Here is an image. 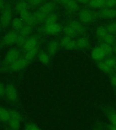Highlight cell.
Instances as JSON below:
<instances>
[{
	"mask_svg": "<svg viewBox=\"0 0 116 130\" xmlns=\"http://www.w3.org/2000/svg\"><path fill=\"white\" fill-rule=\"evenodd\" d=\"M96 14L92 11L88 9H83L79 11L78 14L79 21L83 24H90L95 20Z\"/></svg>",
	"mask_w": 116,
	"mask_h": 130,
	"instance_id": "cell-1",
	"label": "cell"
},
{
	"mask_svg": "<svg viewBox=\"0 0 116 130\" xmlns=\"http://www.w3.org/2000/svg\"><path fill=\"white\" fill-rule=\"evenodd\" d=\"M12 10L11 6H8L4 8L0 16V23L2 24V28H7L10 23L12 22Z\"/></svg>",
	"mask_w": 116,
	"mask_h": 130,
	"instance_id": "cell-2",
	"label": "cell"
},
{
	"mask_svg": "<svg viewBox=\"0 0 116 130\" xmlns=\"http://www.w3.org/2000/svg\"><path fill=\"white\" fill-rule=\"evenodd\" d=\"M20 58V50L16 47L10 49L9 50L6 52L5 57H4V62L6 64L10 65L12 63H14L18 59Z\"/></svg>",
	"mask_w": 116,
	"mask_h": 130,
	"instance_id": "cell-3",
	"label": "cell"
},
{
	"mask_svg": "<svg viewBox=\"0 0 116 130\" xmlns=\"http://www.w3.org/2000/svg\"><path fill=\"white\" fill-rule=\"evenodd\" d=\"M5 95L9 101L15 102L18 100V91L16 87L12 83L6 85L5 87Z\"/></svg>",
	"mask_w": 116,
	"mask_h": 130,
	"instance_id": "cell-4",
	"label": "cell"
},
{
	"mask_svg": "<svg viewBox=\"0 0 116 130\" xmlns=\"http://www.w3.org/2000/svg\"><path fill=\"white\" fill-rule=\"evenodd\" d=\"M18 37V35L16 32V30H10L8 32H7L2 39V44L6 45V46L13 45L16 44Z\"/></svg>",
	"mask_w": 116,
	"mask_h": 130,
	"instance_id": "cell-5",
	"label": "cell"
},
{
	"mask_svg": "<svg viewBox=\"0 0 116 130\" xmlns=\"http://www.w3.org/2000/svg\"><path fill=\"white\" fill-rule=\"evenodd\" d=\"M59 44L63 48L67 50H74L75 49H77L75 40H73L71 37L65 36V35L61 38Z\"/></svg>",
	"mask_w": 116,
	"mask_h": 130,
	"instance_id": "cell-6",
	"label": "cell"
},
{
	"mask_svg": "<svg viewBox=\"0 0 116 130\" xmlns=\"http://www.w3.org/2000/svg\"><path fill=\"white\" fill-rule=\"evenodd\" d=\"M29 63L30 62L24 57L20 58L14 63H12V64L10 65V69L14 72L20 71L23 70L25 67H27V65H28Z\"/></svg>",
	"mask_w": 116,
	"mask_h": 130,
	"instance_id": "cell-7",
	"label": "cell"
},
{
	"mask_svg": "<svg viewBox=\"0 0 116 130\" xmlns=\"http://www.w3.org/2000/svg\"><path fill=\"white\" fill-rule=\"evenodd\" d=\"M38 41V37L36 35H31L30 37H28V38L26 39V42H25V43H24V45H23L22 48L25 52L31 50H32V49L37 47Z\"/></svg>",
	"mask_w": 116,
	"mask_h": 130,
	"instance_id": "cell-8",
	"label": "cell"
},
{
	"mask_svg": "<svg viewBox=\"0 0 116 130\" xmlns=\"http://www.w3.org/2000/svg\"><path fill=\"white\" fill-rule=\"evenodd\" d=\"M98 16L105 19L116 18V8H104L100 10Z\"/></svg>",
	"mask_w": 116,
	"mask_h": 130,
	"instance_id": "cell-9",
	"label": "cell"
},
{
	"mask_svg": "<svg viewBox=\"0 0 116 130\" xmlns=\"http://www.w3.org/2000/svg\"><path fill=\"white\" fill-rule=\"evenodd\" d=\"M62 30V26L59 23L50 24V25H44L43 31L48 35H54L59 34Z\"/></svg>",
	"mask_w": 116,
	"mask_h": 130,
	"instance_id": "cell-10",
	"label": "cell"
},
{
	"mask_svg": "<svg viewBox=\"0 0 116 130\" xmlns=\"http://www.w3.org/2000/svg\"><path fill=\"white\" fill-rule=\"evenodd\" d=\"M90 56H91L92 60L96 62L103 61L105 58V56L103 52L102 51L99 46L95 47L92 50Z\"/></svg>",
	"mask_w": 116,
	"mask_h": 130,
	"instance_id": "cell-11",
	"label": "cell"
},
{
	"mask_svg": "<svg viewBox=\"0 0 116 130\" xmlns=\"http://www.w3.org/2000/svg\"><path fill=\"white\" fill-rule=\"evenodd\" d=\"M54 8L55 5L53 2H48L43 4L38 10L48 17L50 14L52 13Z\"/></svg>",
	"mask_w": 116,
	"mask_h": 130,
	"instance_id": "cell-12",
	"label": "cell"
},
{
	"mask_svg": "<svg viewBox=\"0 0 116 130\" xmlns=\"http://www.w3.org/2000/svg\"><path fill=\"white\" fill-rule=\"evenodd\" d=\"M75 43H76L77 49L80 50H84L89 47L90 45V41L89 39L87 37H81L75 40Z\"/></svg>",
	"mask_w": 116,
	"mask_h": 130,
	"instance_id": "cell-13",
	"label": "cell"
},
{
	"mask_svg": "<svg viewBox=\"0 0 116 130\" xmlns=\"http://www.w3.org/2000/svg\"><path fill=\"white\" fill-rule=\"evenodd\" d=\"M60 44L56 40H51L47 45V52L50 56H54L59 49Z\"/></svg>",
	"mask_w": 116,
	"mask_h": 130,
	"instance_id": "cell-14",
	"label": "cell"
},
{
	"mask_svg": "<svg viewBox=\"0 0 116 130\" xmlns=\"http://www.w3.org/2000/svg\"><path fill=\"white\" fill-rule=\"evenodd\" d=\"M69 24L73 28L77 35H81L85 32V29L84 25L78 20H71Z\"/></svg>",
	"mask_w": 116,
	"mask_h": 130,
	"instance_id": "cell-15",
	"label": "cell"
},
{
	"mask_svg": "<svg viewBox=\"0 0 116 130\" xmlns=\"http://www.w3.org/2000/svg\"><path fill=\"white\" fill-rule=\"evenodd\" d=\"M38 60L41 64L45 66H48L50 62V56L48 54V53L44 51L39 52L37 55Z\"/></svg>",
	"mask_w": 116,
	"mask_h": 130,
	"instance_id": "cell-16",
	"label": "cell"
},
{
	"mask_svg": "<svg viewBox=\"0 0 116 130\" xmlns=\"http://www.w3.org/2000/svg\"><path fill=\"white\" fill-rule=\"evenodd\" d=\"M106 0H91L88 6L92 9H102L105 8Z\"/></svg>",
	"mask_w": 116,
	"mask_h": 130,
	"instance_id": "cell-17",
	"label": "cell"
},
{
	"mask_svg": "<svg viewBox=\"0 0 116 130\" xmlns=\"http://www.w3.org/2000/svg\"><path fill=\"white\" fill-rule=\"evenodd\" d=\"M24 23L25 22H24V20H22L20 17H16L12 20L11 24H12V28L14 30L19 31L22 28V26L24 25Z\"/></svg>",
	"mask_w": 116,
	"mask_h": 130,
	"instance_id": "cell-18",
	"label": "cell"
},
{
	"mask_svg": "<svg viewBox=\"0 0 116 130\" xmlns=\"http://www.w3.org/2000/svg\"><path fill=\"white\" fill-rule=\"evenodd\" d=\"M98 46L100 47L102 51L103 52L105 56V57L111 56V54L113 53V46L111 45L107 44L105 43L101 42L99 44Z\"/></svg>",
	"mask_w": 116,
	"mask_h": 130,
	"instance_id": "cell-19",
	"label": "cell"
},
{
	"mask_svg": "<svg viewBox=\"0 0 116 130\" xmlns=\"http://www.w3.org/2000/svg\"><path fill=\"white\" fill-rule=\"evenodd\" d=\"M39 52V47L37 46L36 47H35V48L32 49V50H31L26 52V54H25L24 57L29 62H31L38 55Z\"/></svg>",
	"mask_w": 116,
	"mask_h": 130,
	"instance_id": "cell-20",
	"label": "cell"
},
{
	"mask_svg": "<svg viewBox=\"0 0 116 130\" xmlns=\"http://www.w3.org/2000/svg\"><path fill=\"white\" fill-rule=\"evenodd\" d=\"M65 6L70 12H75L79 9V4L75 0H69L65 4Z\"/></svg>",
	"mask_w": 116,
	"mask_h": 130,
	"instance_id": "cell-21",
	"label": "cell"
},
{
	"mask_svg": "<svg viewBox=\"0 0 116 130\" xmlns=\"http://www.w3.org/2000/svg\"><path fill=\"white\" fill-rule=\"evenodd\" d=\"M29 4L26 1L20 0V2H18L16 5V11L18 14L20 12H23L24 10H29Z\"/></svg>",
	"mask_w": 116,
	"mask_h": 130,
	"instance_id": "cell-22",
	"label": "cell"
},
{
	"mask_svg": "<svg viewBox=\"0 0 116 130\" xmlns=\"http://www.w3.org/2000/svg\"><path fill=\"white\" fill-rule=\"evenodd\" d=\"M108 33V31L107 30L106 26L103 25H100L97 26L96 28L95 29V35L96 37L100 39L101 40Z\"/></svg>",
	"mask_w": 116,
	"mask_h": 130,
	"instance_id": "cell-23",
	"label": "cell"
},
{
	"mask_svg": "<svg viewBox=\"0 0 116 130\" xmlns=\"http://www.w3.org/2000/svg\"><path fill=\"white\" fill-rule=\"evenodd\" d=\"M10 119V110L0 106V120L3 122H8Z\"/></svg>",
	"mask_w": 116,
	"mask_h": 130,
	"instance_id": "cell-24",
	"label": "cell"
},
{
	"mask_svg": "<svg viewBox=\"0 0 116 130\" xmlns=\"http://www.w3.org/2000/svg\"><path fill=\"white\" fill-rule=\"evenodd\" d=\"M97 67L100 71L105 74H111L113 72V69L110 68L108 65L106 64L104 61L97 62Z\"/></svg>",
	"mask_w": 116,
	"mask_h": 130,
	"instance_id": "cell-25",
	"label": "cell"
},
{
	"mask_svg": "<svg viewBox=\"0 0 116 130\" xmlns=\"http://www.w3.org/2000/svg\"><path fill=\"white\" fill-rule=\"evenodd\" d=\"M101 41L102 42L105 43L107 44L111 45L112 46H113V45L115 44V43L116 42L115 35L111 34V33H109V32L102 39Z\"/></svg>",
	"mask_w": 116,
	"mask_h": 130,
	"instance_id": "cell-26",
	"label": "cell"
},
{
	"mask_svg": "<svg viewBox=\"0 0 116 130\" xmlns=\"http://www.w3.org/2000/svg\"><path fill=\"white\" fill-rule=\"evenodd\" d=\"M58 19H59L58 15L56 14H54V13H52L45 20V25H50V24L57 23Z\"/></svg>",
	"mask_w": 116,
	"mask_h": 130,
	"instance_id": "cell-27",
	"label": "cell"
},
{
	"mask_svg": "<svg viewBox=\"0 0 116 130\" xmlns=\"http://www.w3.org/2000/svg\"><path fill=\"white\" fill-rule=\"evenodd\" d=\"M32 32V26H31L29 24H24V25L22 27V28L19 30L20 35L28 37L29 35Z\"/></svg>",
	"mask_w": 116,
	"mask_h": 130,
	"instance_id": "cell-28",
	"label": "cell"
},
{
	"mask_svg": "<svg viewBox=\"0 0 116 130\" xmlns=\"http://www.w3.org/2000/svg\"><path fill=\"white\" fill-rule=\"evenodd\" d=\"M63 32L65 36H68L71 38H73V37H75L77 35L75 30H73V28L69 24H67L63 28Z\"/></svg>",
	"mask_w": 116,
	"mask_h": 130,
	"instance_id": "cell-29",
	"label": "cell"
},
{
	"mask_svg": "<svg viewBox=\"0 0 116 130\" xmlns=\"http://www.w3.org/2000/svg\"><path fill=\"white\" fill-rule=\"evenodd\" d=\"M20 122L21 121H19L18 119H11L10 118V121H8V124L11 129L12 130H18L20 127Z\"/></svg>",
	"mask_w": 116,
	"mask_h": 130,
	"instance_id": "cell-30",
	"label": "cell"
},
{
	"mask_svg": "<svg viewBox=\"0 0 116 130\" xmlns=\"http://www.w3.org/2000/svg\"><path fill=\"white\" fill-rule=\"evenodd\" d=\"M103 61L105 62L106 64L108 65L111 69H113L115 67H116V60L115 57H113L111 56H108Z\"/></svg>",
	"mask_w": 116,
	"mask_h": 130,
	"instance_id": "cell-31",
	"label": "cell"
},
{
	"mask_svg": "<svg viewBox=\"0 0 116 130\" xmlns=\"http://www.w3.org/2000/svg\"><path fill=\"white\" fill-rule=\"evenodd\" d=\"M107 30L109 33H111L112 35H116V21L110 22L106 26Z\"/></svg>",
	"mask_w": 116,
	"mask_h": 130,
	"instance_id": "cell-32",
	"label": "cell"
},
{
	"mask_svg": "<svg viewBox=\"0 0 116 130\" xmlns=\"http://www.w3.org/2000/svg\"><path fill=\"white\" fill-rule=\"evenodd\" d=\"M10 113L11 119H18L19 121H22V116L18 110L14 109L10 110Z\"/></svg>",
	"mask_w": 116,
	"mask_h": 130,
	"instance_id": "cell-33",
	"label": "cell"
},
{
	"mask_svg": "<svg viewBox=\"0 0 116 130\" xmlns=\"http://www.w3.org/2000/svg\"><path fill=\"white\" fill-rule=\"evenodd\" d=\"M27 37H26L22 36V35H18V37L17 39V41H16V45H17V47H22L23 45H24L25 42H26V40Z\"/></svg>",
	"mask_w": 116,
	"mask_h": 130,
	"instance_id": "cell-34",
	"label": "cell"
},
{
	"mask_svg": "<svg viewBox=\"0 0 116 130\" xmlns=\"http://www.w3.org/2000/svg\"><path fill=\"white\" fill-rule=\"evenodd\" d=\"M108 118L111 123L116 127V112L110 111L108 113Z\"/></svg>",
	"mask_w": 116,
	"mask_h": 130,
	"instance_id": "cell-35",
	"label": "cell"
},
{
	"mask_svg": "<svg viewBox=\"0 0 116 130\" xmlns=\"http://www.w3.org/2000/svg\"><path fill=\"white\" fill-rule=\"evenodd\" d=\"M44 0H29L28 2L29 6L32 7H37L39 6H41Z\"/></svg>",
	"mask_w": 116,
	"mask_h": 130,
	"instance_id": "cell-36",
	"label": "cell"
},
{
	"mask_svg": "<svg viewBox=\"0 0 116 130\" xmlns=\"http://www.w3.org/2000/svg\"><path fill=\"white\" fill-rule=\"evenodd\" d=\"M25 130H41L39 127H38L36 125L33 123H27L25 125Z\"/></svg>",
	"mask_w": 116,
	"mask_h": 130,
	"instance_id": "cell-37",
	"label": "cell"
},
{
	"mask_svg": "<svg viewBox=\"0 0 116 130\" xmlns=\"http://www.w3.org/2000/svg\"><path fill=\"white\" fill-rule=\"evenodd\" d=\"M105 8H116V0H106Z\"/></svg>",
	"mask_w": 116,
	"mask_h": 130,
	"instance_id": "cell-38",
	"label": "cell"
},
{
	"mask_svg": "<svg viewBox=\"0 0 116 130\" xmlns=\"http://www.w3.org/2000/svg\"><path fill=\"white\" fill-rule=\"evenodd\" d=\"M5 86L2 82H0V97L5 95Z\"/></svg>",
	"mask_w": 116,
	"mask_h": 130,
	"instance_id": "cell-39",
	"label": "cell"
},
{
	"mask_svg": "<svg viewBox=\"0 0 116 130\" xmlns=\"http://www.w3.org/2000/svg\"><path fill=\"white\" fill-rule=\"evenodd\" d=\"M110 82L111 83V85L114 87H116V74L113 75L110 78Z\"/></svg>",
	"mask_w": 116,
	"mask_h": 130,
	"instance_id": "cell-40",
	"label": "cell"
},
{
	"mask_svg": "<svg viewBox=\"0 0 116 130\" xmlns=\"http://www.w3.org/2000/svg\"><path fill=\"white\" fill-rule=\"evenodd\" d=\"M77 3H79V4H86L90 2V0H75Z\"/></svg>",
	"mask_w": 116,
	"mask_h": 130,
	"instance_id": "cell-41",
	"label": "cell"
},
{
	"mask_svg": "<svg viewBox=\"0 0 116 130\" xmlns=\"http://www.w3.org/2000/svg\"><path fill=\"white\" fill-rule=\"evenodd\" d=\"M4 6V0H0V11L3 9Z\"/></svg>",
	"mask_w": 116,
	"mask_h": 130,
	"instance_id": "cell-42",
	"label": "cell"
},
{
	"mask_svg": "<svg viewBox=\"0 0 116 130\" xmlns=\"http://www.w3.org/2000/svg\"><path fill=\"white\" fill-rule=\"evenodd\" d=\"M109 130H116V127L113 125H111L109 127Z\"/></svg>",
	"mask_w": 116,
	"mask_h": 130,
	"instance_id": "cell-43",
	"label": "cell"
},
{
	"mask_svg": "<svg viewBox=\"0 0 116 130\" xmlns=\"http://www.w3.org/2000/svg\"><path fill=\"white\" fill-rule=\"evenodd\" d=\"M59 1L61 2V4H64V5H65V4H66V3H67V2H68L69 0H59Z\"/></svg>",
	"mask_w": 116,
	"mask_h": 130,
	"instance_id": "cell-44",
	"label": "cell"
},
{
	"mask_svg": "<svg viewBox=\"0 0 116 130\" xmlns=\"http://www.w3.org/2000/svg\"><path fill=\"white\" fill-rule=\"evenodd\" d=\"M113 52L116 54V42L115 43V44L113 45Z\"/></svg>",
	"mask_w": 116,
	"mask_h": 130,
	"instance_id": "cell-45",
	"label": "cell"
},
{
	"mask_svg": "<svg viewBox=\"0 0 116 130\" xmlns=\"http://www.w3.org/2000/svg\"><path fill=\"white\" fill-rule=\"evenodd\" d=\"M2 24H1V23H0V32H1V31H2Z\"/></svg>",
	"mask_w": 116,
	"mask_h": 130,
	"instance_id": "cell-46",
	"label": "cell"
},
{
	"mask_svg": "<svg viewBox=\"0 0 116 130\" xmlns=\"http://www.w3.org/2000/svg\"><path fill=\"white\" fill-rule=\"evenodd\" d=\"M23 1H26V2H27V1H28V2L29 0H23Z\"/></svg>",
	"mask_w": 116,
	"mask_h": 130,
	"instance_id": "cell-47",
	"label": "cell"
},
{
	"mask_svg": "<svg viewBox=\"0 0 116 130\" xmlns=\"http://www.w3.org/2000/svg\"><path fill=\"white\" fill-rule=\"evenodd\" d=\"M115 60H116V56H115Z\"/></svg>",
	"mask_w": 116,
	"mask_h": 130,
	"instance_id": "cell-48",
	"label": "cell"
},
{
	"mask_svg": "<svg viewBox=\"0 0 116 130\" xmlns=\"http://www.w3.org/2000/svg\"><path fill=\"white\" fill-rule=\"evenodd\" d=\"M0 62H1V59H0Z\"/></svg>",
	"mask_w": 116,
	"mask_h": 130,
	"instance_id": "cell-49",
	"label": "cell"
},
{
	"mask_svg": "<svg viewBox=\"0 0 116 130\" xmlns=\"http://www.w3.org/2000/svg\"><path fill=\"white\" fill-rule=\"evenodd\" d=\"M0 121H1V120H0Z\"/></svg>",
	"mask_w": 116,
	"mask_h": 130,
	"instance_id": "cell-50",
	"label": "cell"
},
{
	"mask_svg": "<svg viewBox=\"0 0 116 130\" xmlns=\"http://www.w3.org/2000/svg\"><path fill=\"white\" fill-rule=\"evenodd\" d=\"M90 1H91V0H90Z\"/></svg>",
	"mask_w": 116,
	"mask_h": 130,
	"instance_id": "cell-51",
	"label": "cell"
},
{
	"mask_svg": "<svg viewBox=\"0 0 116 130\" xmlns=\"http://www.w3.org/2000/svg\"><path fill=\"white\" fill-rule=\"evenodd\" d=\"M11 130H12V129H11Z\"/></svg>",
	"mask_w": 116,
	"mask_h": 130,
	"instance_id": "cell-52",
	"label": "cell"
}]
</instances>
